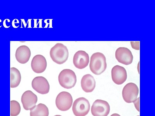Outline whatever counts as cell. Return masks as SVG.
Wrapping results in <instances>:
<instances>
[{
	"label": "cell",
	"mask_w": 155,
	"mask_h": 116,
	"mask_svg": "<svg viewBox=\"0 0 155 116\" xmlns=\"http://www.w3.org/2000/svg\"><path fill=\"white\" fill-rule=\"evenodd\" d=\"M90 69L93 74L99 75L104 72L107 67L106 56L101 52H96L91 57Z\"/></svg>",
	"instance_id": "1"
},
{
	"label": "cell",
	"mask_w": 155,
	"mask_h": 116,
	"mask_svg": "<svg viewBox=\"0 0 155 116\" xmlns=\"http://www.w3.org/2000/svg\"><path fill=\"white\" fill-rule=\"evenodd\" d=\"M50 56L55 63L59 65L63 64L68 58V50L63 44L57 43L51 48Z\"/></svg>",
	"instance_id": "2"
},
{
	"label": "cell",
	"mask_w": 155,
	"mask_h": 116,
	"mask_svg": "<svg viewBox=\"0 0 155 116\" xmlns=\"http://www.w3.org/2000/svg\"><path fill=\"white\" fill-rule=\"evenodd\" d=\"M58 81L60 85L63 88L71 89L75 86L77 83V76L73 70L70 69H65L59 73Z\"/></svg>",
	"instance_id": "3"
},
{
	"label": "cell",
	"mask_w": 155,
	"mask_h": 116,
	"mask_svg": "<svg viewBox=\"0 0 155 116\" xmlns=\"http://www.w3.org/2000/svg\"><path fill=\"white\" fill-rule=\"evenodd\" d=\"M91 105L88 99L84 97L76 99L73 105L72 111L75 116H85L89 113Z\"/></svg>",
	"instance_id": "4"
},
{
	"label": "cell",
	"mask_w": 155,
	"mask_h": 116,
	"mask_svg": "<svg viewBox=\"0 0 155 116\" xmlns=\"http://www.w3.org/2000/svg\"><path fill=\"white\" fill-rule=\"evenodd\" d=\"M73 102L72 96L68 92H61L56 98V107L60 111H66L70 110L72 105Z\"/></svg>",
	"instance_id": "5"
},
{
	"label": "cell",
	"mask_w": 155,
	"mask_h": 116,
	"mask_svg": "<svg viewBox=\"0 0 155 116\" xmlns=\"http://www.w3.org/2000/svg\"><path fill=\"white\" fill-rule=\"evenodd\" d=\"M138 94L139 89L138 87L134 83H128L123 88L122 96L126 103H133L137 98Z\"/></svg>",
	"instance_id": "6"
},
{
	"label": "cell",
	"mask_w": 155,
	"mask_h": 116,
	"mask_svg": "<svg viewBox=\"0 0 155 116\" xmlns=\"http://www.w3.org/2000/svg\"><path fill=\"white\" fill-rule=\"evenodd\" d=\"M91 111L94 116H107L110 113V105L106 101L97 99L92 105Z\"/></svg>",
	"instance_id": "7"
},
{
	"label": "cell",
	"mask_w": 155,
	"mask_h": 116,
	"mask_svg": "<svg viewBox=\"0 0 155 116\" xmlns=\"http://www.w3.org/2000/svg\"><path fill=\"white\" fill-rule=\"evenodd\" d=\"M33 89L41 95L48 93L50 90V85L48 80L43 76L35 77L31 82Z\"/></svg>",
	"instance_id": "8"
},
{
	"label": "cell",
	"mask_w": 155,
	"mask_h": 116,
	"mask_svg": "<svg viewBox=\"0 0 155 116\" xmlns=\"http://www.w3.org/2000/svg\"><path fill=\"white\" fill-rule=\"evenodd\" d=\"M115 57L119 63L126 66L131 64L134 59L131 51L125 47L117 48L115 52Z\"/></svg>",
	"instance_id": "9"
},
{
	"label": "cell",
	"mask_w": 155,
	"mask_h": 116,
	"mask_svg": "<svg viewBox=\"0 0 155 116\" xmlns=\"http://www.w3.org/2000/svg\"><path fill=\"white\" fill-rule=\"evenodd\" d=\"M111 77L115 83L118 85H121L127 79V70L122 66L116 65L112 69Z\"/></svg>",
	"instance_id": "10"
},
{
	"label": "cell",
	"mask_w": 155,
	"mask_h": 116,
	"mask_svg": "<svg viewBox=\"0 0 155 116\" xmlns=\"http://www.w3.org/2000/svg\"><path fill=\"white\" fill-rule=\"evenodd\" d=\"M38 101L36 95L31 91L28 90L22 95L21 101L23 108L26 110H30L36 106Z\"/></svg>",
	"instance_id": "11"
},
{
	"label": "cell",
	"mask_w": 155,
	"mask_h": 116,
	"mask_svg": "<svg viewBox=\"0 0 155 116\" xmlns=\"http://www.w3.org/2000/svg\"><path fill=\"white\" fill-rule=\"evenodd\" d=\"M89 56L84 51L80 50L76 52L73 58V63L77 69H82L88 66L89 63Z\"/></svg>",
	"instance_id": "12"
},
{
	"label": "cell",
	"mask_w": 155,
	"mask_h": 116,
	"mask_svg": "<svg viewBox=\"0 0 155 116\" xmlns=\"http://www.w3.org/2000/svg\"><path fill=\"white\" fill-rule=\"evenodd\" d=\"M31 67L33 71L37 74L44 72L47 67L46 59L41 55H37L33 57L31 62Z\"/></svg>",
	"instance_id": "13"
},
{
	"label": "cell",
	"mask_w": 155,
	"mask_h": 116,
	"mask_svg": "<svg viewBox=\"0 0 155 116\" xmlns=\"http://www.w3.org/2000/svg\"><path fill=\"white\" fill-rule=\"evenodd\" d=\"M31 55V50L26 45H21L16 49L15 57L18 63L25 64L28 62Z\"/></svg>",
	"instance_id": "14"
},
{
	"label": "cell",
	"mask_w": 155,
	"mask_h": 116,
	"mask_svg": "<svg viewBox=\"0 0 155 116\" xmlns=\"http://www.w3.org/2000/svg\"><path fill=\"white\" fill-rule=\"evenodd\" d=\"M81 88L84 92L89 93L93 92L96 86L94 78L90 74L84 75L81 81Z\"/></svg>",
	"instance_id": "15"
},
{
	"label": "cell",
	"mask_w": 155,
	"mask_h": 116,
	"mask_svg": "<svg viewBox=\"0 0 155 116\" xmlns=\"http://www.w3.org/2000/svg\"><path fill=\"white\" fill-rule=\"evenodd\" d=\"M49 110L48 107L42 103L36 105L30 110V116H48Z\"/></svg>",
	"instance_id": "16"
},
{
	"label": "cell",
	"mask_w": 155,
	"mask_h": 116,
	"mask_svg": "<svg viewBox=\"0 0 155 116\" xmlns=\"http://www.w3.org/2000/svg\"><path fill=\"white\" fill-rule=\"evenodd\" d=\"M11 88H16L19 85L21 81V76L20 71L16 68L10 69Z\"/></svg>",
	"instance_id": "17"
},
{
	"label": "cell",
	"mask_w": 155,
	"mask_h": 116,
	"mask_svg": "<svg viewBox=\"0 0 155 116\" xmlns=\"http://www.w3.org/2000/svg\"><path fill=\"white\" fill-rule=\"evenodd\" d=\"M21 108L18 102L15 100L11 101V116H17L20 114Z\"/></svg>",
	"instance_id": "18"
},
{
	"label": "cell",
	"mask_w": 155,
	"mask_h": 116,
	"mask_svg": "<svg viewBox=\"0 0 155 116\" xmlns=\"http://www.w3.org/2000/svg\"><path fill=\"white\" fill-rule=\"evenodd\" d=\"M135 108L138 111H140V97L137 98L133 102Z\"/></svg>",
	"instance_id": "19"
},
{
	"label": "cell",
	"mask_w": 155,
	"mask_h": 116,
	"mask_svg": "<svg viewBox=\"0 0 155 116\" xmlns=\"http://www.w3.org/2000/svg\"><path fill=\"white\" fill-rule=\"evenodd\" d=\"M7 19H5V20L4 21H3V26L4 27H5V28H8L10 27H8L6 25V21Z\"/></svg>",
	"instance_id": "20"
},
{
	"label": "cell",
	"mask_w": 155,
	"mask_h": 116,
	"mask_svg": "<svg viewBox=\"0 0 155 116\" xmlns=\"http://www.w3.org/2000/svg\"><path fill=\"white\" fill-rule=\"evenodd\" d=\"M110 116H121L120 115V114H112V115H110Z\"/></svg>",
	"instance_id": "21"
},
{
	"label": "cell",
	"mask_w": 155,
	"mask_h": 116,
	"mask_svg": "<svg viewBox=\"0 0 155 116\" xmlns=\"http://www.w3.org/2000/svg\"><path fill=\"white\" fill-rule=\"evenodd\" d=\"M62 116L61 115H55V116Z\"/></svg>",
	"instance_id": "22"
},
{
	"label": "cell",
	"mask_w": 155,
	"mask_h": 116,
	"mask_svg": "<svg viewBox=\"0 0 155 116\" xmlns=\"http://www.w3.org/2000/svg\"><path fill=\"white\" fill-rule=\"evenodd\" d=\"M2 27V26H0V27Z\"/></svg>",
	"instance_id": "23"
},
{
	"label": "cell",
	"mask_w": 155,
	"mask_h": 116,
	"mask_svg": "<svg viewBox=\"0 0 155 116\" xmlns=\"http://www.w3.org/2000/svg\"><path fill=\"white\" fill-rule=\"evenodd\" d=\"M139 116V115H138V116Z\"/></svg>",
	"instance_id": "24"
}]
</instances>
